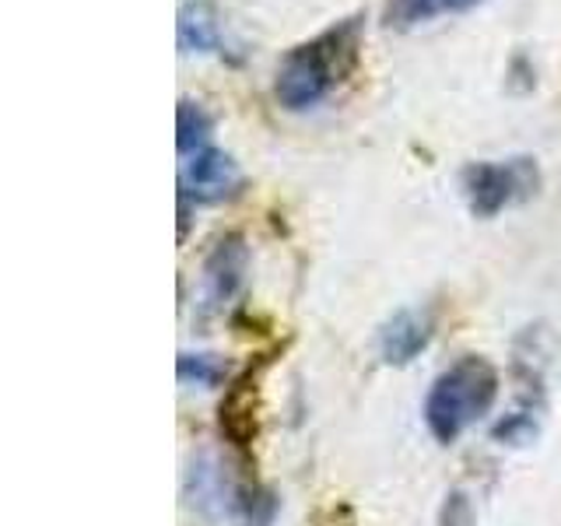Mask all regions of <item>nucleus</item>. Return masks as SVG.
<instances>
[{"mask_svg": "<svg viewBox=\"0 0 561 526\" xmlns=\"http://www.w3.org/2000/svg\"><path fill=\"white\" fill-rule=\"evenodd\" d=\"M175 32H180L183 57H207V53H221V46H225L221 18L215 8L204 4V0H197V4H183Z\"/></svg>", "mask_w": 561, "mask_h": 526, "instance_id": "nucleus-7", "label": "nucleus"}, {"mask_svg": "<svg viewBox=\"0 0 561 526\" xmlns=\"http://www.w3.org/2000/svg\"><path fill=\"white\" fill-rule=\"evenodd\" d=\"M245 274H250V250L242 236H225L204 260V298L210 309L228 306L242 291Z\"/></svg>", "mask_w": 561, "mask_h": 526, "instance_id": "nucleus-5", "label": "nucleus"}, {"mask_svg": "<svg viewBox=\"0 0 561 526\" xmlns=\"http://www.w3.org/2000/svg\"><path fill=\"white\" fill-rule=\"evenodd\" d=\"M210 134H215V119H210L204 105L193 99H180V110H175V145H180V155L186 158L207 148Z\"/></svg>", "mask_w": 561, "mask_h": 526, "instance_id": "nucleus-8", "label": "nucleus"}, {"mask_svg": "<svg viewBox=\"0 0 561 526\" xmlns=\"http://www.w3.org/2000/svg\"><path fill=\"white\" fill-rule=\"evenodd\" d=\"M438 11H443V0H386L382 25L397 28V32H408V28L432 22Z\"/></svg>", "mask_w": 561, "mask_h": 526, "instance_id": "nucleus-9", "label": "nucleus"}, {"mask_svg": "<svg viewBox=\"0 0 561 526\" xmlns=\"http://www.w3.org/2000/svg\"><path fill=\"white\" fill-rule=\"evenodd\" d=\"M435 320L425 309H400L390 323L379 330V355L390 365H411L428 347Z\"/></svg>", "mask_w": 561, "mask_h": 526, "instance_id": "nucleus-6", "label": "nucleus"}, {"mask_svg": "<svg viewBox=\"0 0 561 526\" xmlns=\"http://www.w3.org/2000/svg\"><path fill=\"white\" fill-rule=\"evenodd\" d=\"M180 379L186 386H218L225 382V365L215 355H180Z\"/></svg>", "mask_w": 561, "mask_h": 526, "instance_id": "nucleus-10", "label": "nucleus"}, {"mask_svg": "<svg viewBox=\"0 0 561 526\" xmlns=\"http://www.w3.org/2000/svg\"><path fill=\"white\" fill-rule=\"evenodd\" d=\"M537 186V165L530 158L508 162H470L463 169V197L473 218H499L508 204H516Z\"/></svg>", "mask_w": 561, "mask_h": 526, "instance_id": "nucleus-3", "label": "nucleus"}, {"mask_svg": "<svg viewBox=\"0 0 561 526\" xmlns=\"http://www.w3.org/2000/svg\"><path fill=\"white\" fill-rule=\"evenodd\" d=\"M499 386L502 382L495 365L481 355H463L449 368H443L425 397V408H421L435 443H460L463 432H470L481 418L491 414L499 400Z\"/></svg>", "mask_w": 561, "mask_h": 526, "instance_id": "nucleus-2", "label": "nucleus"}, {"mask_svg": "<svg viewBox=\"0 0 561 526\" xmlns=\"http://www.w3.org/2000/svg\"><path fill=\"white\" fill-rule=\"evenodd\" d=\"M362 49V18H344L323 35L298 43L277 64L274 99L288 113L316 110L358 64Z\"/></svg>", "mask_w": 561, "mask_h": 526, "instance_id": "nucleus-1", "label": "nucleus"}, {"mask_svg": "<svg viewBox=\"0 0 561 526\" xmlns=\"http://www.w3.org/2000/svg\"><path fill=\"white\" fill-rule=\"evenodd\" d=\"M245 175L239 162L225 148L207 145L183 158V175H180V197L193 204H221L232 201L242 190Z\"/></svg>", "mask_w": 561, "mask_h": 526, "instance_id": "nucleus-4", "label": "nucleus"}, {"mask_svg": "<svg viewBox=\"0 0 561 526\" xmlns=\"http://www.w3.org/2000/svg\"><path fill=\"white\" fill-rule=\"evenodd\" d=\"M481 0H443V8L446 11H470V8H478Z\"/></svg>", "mask_w": 561, "mask_h": 526, "instance_id": "nucleus-11", "label": "nucleus"}]
</instances>
